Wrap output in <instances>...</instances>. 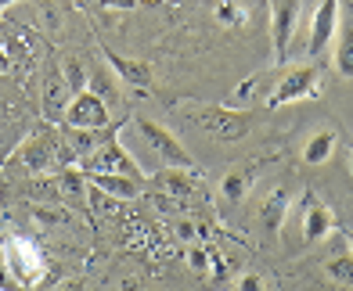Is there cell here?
<instances>
[{
	"label": "cell",
	"mask_w": 353,
	"mask_h": 291,
	"mask_svg": "<svg viewBox=\"0 0 353 291\" xmlns=\"http://www.w3.org/2000/svg\"><path fill=\"white\" fill-rule=\"evenodd\" d=\"M4 263H8V273L14 277V284H19L22 291L37 288L47 277V259H43L40 245H33V241L22 237V234L4 237Z\"/></svg>",
	"instance_id": "6da1fadb"
},
{
	"label": "cell",
	"mask_w": 353,
	"mask_h": 291,
	"mask_svg": "<svg viewBox=\"0 0 353 291\" xmlns=\"http://www.w3.org/2000/svg\"><path fill=\"white\" fill-rule=\"evenodd\" d=\"M191 122L202 126L210 137L216 140H242L252 126V111H238V108H223V105H205L191 111Z\"/></svg>",
	"instance_id": "7a4b0ae2"
},
{
	"label": "cell",
	"mask_w": 353,
	"mask_h": 291,
	"mask_svg": "<svg viewBox=\"0 0 353 291\" xmlns=\"http://www.w3.org/2000/svg\"><path fill=\"white\" fill-rule=\"evenodd\" d=\"M321 87H325V69H321V65H299V69H292L274 87V94L267 97V108H285V105H296V101H310V97L321 94Z\"/></svg>",
	"instance_id": "3957f363"
},
{
	"label": "cell",
	"mask_w": 353,
	"mask_h": 291,
	"mask_svg": "<svg viewBox=\"0 0 353 291\" xmlns=\"http://www.w3.org/2000/svg\"><path fill=\"white\" fill-rule=\"evenodd\" d=\"M270 4V40H274V65H285L292 54V40L299 29L303 0H267Z\"/></svg>",
	"instance_id": "277c9868"
},
{
	"label": "cell",
	"mask_w": 353,
	"mask_h": 291,
	"mask_svg": "<svg viewBox=\"0 0 353 291\" xmlns=\"http://www.w3.org/2000/svg\"><path fill=\"white\" fill-rule=\"evenodd\" d=\"M134 126H137V133L144 137V144L166 162V166H173V169H195V158L188 155V148L181 140H176L166 126H159V122H152V119H144V116H137L134 119Z\"/></svg>",
	"instance_id": "5b68a950"
},
{
	"label": "cell",
	"mask_w": 353,
	"mask_h": 291,
	"mask_svg": "<svg viewBox=\"0 0 353 291\" xmlns=\"http://www.w3.org/2000/svg\"><path fill=\"white\" fill-rule=\"evenodd\" d=\"M65 129H90V133H101V129L112 122V111H108V101L101 94H94L90 87L83 94H76L69 108H65Z\"/></svg>",
	"instance_id": "8992f818"
},
{
	"label": "cell",
	"mask_w": 353,
	"mask_h": 291,
	"mask_svg": "<svg viewBox=\"0 0 353 291\" xmlns=\"http://www.w3.org/2000/svg\"><path fill=\"white\" fill-rule=\"evenodd\" d=\"M83 173H119V176H134V180H144L137 162L130 158V151L123 148L119 140H105L98 151H90L83 158Z\"/></svg>",
	"instance_id": "52a82bcc"
},
{
	"label": "cell",
	"mask_w": 353,
	"mask_h": 291,
	"mask_svg": "<svg viewBox=\"0 0 353 291\" xmlns=\"http://www.w3.org/2000/svg\"><path fill=\"white\" fill-rule=\"evenodd\" d=\"M335 32H339V0H321V8L314 11V22H310L307 54L321 58L335 43Z\"/></svg>",
	"instance_id": "ba28073f"
},
{
	"label": "cell",
	"mask_w": 353,
	"mask_h": 291,
	"mask_svg": "<svg viewBox=\"0 0 353 291\" xmlns=\"http://www.w3.org/2000/svg\"><path fill=\"white\" fill-rule=\"evenodd\" d=\"M54 158H58V148H54V140H51V137H43V133H33L29 140H22V144H19V151L11 155L14 166H26L29 173L51 169V166H54Z\"/></svg>",
	"instance_id": "9c48e42d"
},
{
	"label": "cell",
	"mask_w": 353,
	"mask_h": 291,
	"mask_svg": "<svg viewBox=\"0 0 353 291\" xmlns=\"http://www.w3.org/2000/svg\"><path fill=\"white\" fill-rule=\"evenodd\" d=\"M72 101V90L61 76V65H51L47 69V79H43V116L47 122H61L65 119V108Z\"/></svg>",
	"instance_id": "30bf717a"
},
{
	"label": "cell",
	"mask_w": 353,
	"mask_h": 291,
	"mask_svg": "<svg viewBox=\"0 0 353 291\" xmlns=\"http://www.w3.org/2000/svg\"><path fill=\"white\" fill-rule=\"evenodd\" d=\"M332 230H335V213L325 202L307 194V202H303V241L314 245V241H325Z\"/></svg>",
	"instance_id": "8fae6325"
},
{
	"label": "cell",
	"mask_w": 353,
	"mask_h": 291,
	"mask_svg": "<svg viewBox=\"0 0 353 291\" xmlns=\"http://www.w3.org/2000/svg\"><path fill=\"white\" fill-rule=\"evenodd\" d=\"M105 61L112 65V72H116L126 87L134 90H152V65L148 61H137V58H123L116 51H108V47H101Z\"/></svg>",
	"instance_id": "7c38bea8"
},
{
	"label": "cell",
	"mask_w": 353,
	"mask_h": 291,
	"mask_svg": "<svg viewBox=\"0 0 353 291\" xmlns=\"http://www.w3.org/2000/svg\"><path fill=\"white\" fill-rule=\"evenodd\" d=\"M90 187L105 191L108 198H119V202H130L141 194V180H134V176H119V173H87Z\"/></svg>",
	"instance_id": "4fadbf2b"
},
{
	"label": "cell",
	"mask_w": 353,
	"mask_h": 291,
	"mask_svg": "<svg viewBox=\"0 0 353 291\" xmlns=\"http://www.w3.org/2000/svg\"><path fill=\"white\" fill-rule=\"evenodd\" d=\"M288 208H292V198H288L285 187H274V191L267 194V198H263V208H260V223H263L267 234H278V230H281Z\"/></svg>",
	"instance_id": "5bb4252c"
},
{
	"label": "cell",
	"mask_w": 353,
	"mask_h": 291,
	"mask_svg": "<svg viewBox=\"0 0 353 291\" xmlns=\"http://www.w3.org/2000/svg\"><path fill=\"white\" fill-rule=\"evenodd\" d=\"M332 65L343 79H353V22L339 25L335 32V43H332Z\"/></svg>",
	"instance_id": "9a60e30c"
},
{
	"label": "cell",
	"mask_w": 353,
	"mask_h": 291,
	"mask_svg": "<svg viewBox=\"0 0 353 291\" xmlns=\"http://www.w3.org/2000/svg\"><path fill=\"white\" fill-rule=\"evenodd\" d=\"M335 151V133L332 129H317V133L303 144V162L307 166H321V162H328Z\"/></svg>",
	"instance_id": "2e32d148"
},
{
	"label": "cell",
	"mask_w": 353,
	"mask_h": 291,
	"mask_svg": "<svg viewBox=\"0 0 353 291\" xmlns=\"http://www.w3.org/2000/svg\"><path fill=\"white\" fill-rule=\"evenodd\" d=\"M252 187V169H231L228 176L220 180V194L228 202H242Z\"/></svg>",
	"instance_id": "e0dca14e"
},
{
	"label": "cell",
	"mask_w": 353,
	"mask_h": 291,
	"mask_svg": "<svg viewBox=\"0 0 353 291\" xmlns=\"http://www.w3.org/2000/svg\"><path fill=\"white\" fill-rule=\"evenodd\" d=\"M159 184H163L170 194H191L195 191V180H191V169H166L163 176H159Z\"/></svg>",
	"instance_id": "ac0fdd59"
},
{
	"label": "cell",
	"mask_w": 353,
	"mask_h": 291,
	"mask_svg": "<svg viewBox=\"0 0 353 291\" xmlns=\"http://www.w3.org/2000/svg\"><path fill=\"white\" fill-rule=\"evenodd\" d=\"M325 273H328V277H332L335 284L353 288V252H350V255H335V259H328Z\"/></svg>",
	"instance_id": "d6986e66"
},
{
	"label": "cell",
	"mask_w": 353,
	"mask_h": 291,
	"mask_svg": "<svg viewBox=\"0 0 353 291\" xmlns=\"http://www.w3.org/2000/svg\"><path fill=\"white\" fill-rule=\"evenodd\" d=\"M61 76H65V83H69L72 97L87 90V76H83V65H79L76 58H65V61H61Z\"/></svg>",
	"instance_id": "ffe728a7"
},
{
	"label": "cell",
	"mask_w": 353,
	"mask_h": 291,
	"mask_svg": "<svg viewBox=\"0 0 353 291\" xmlns=\"http://www.w3.org/2000/svg\"><path fill=\"white\" fill-rule=\"evenodd\" d=\"M0 291H22L14 284V277L8 273V263H4V237H0Z\"/></svg>",
	"instance_id": "44dd1931"
},
{
	"label": "cell",
	"mask_w": 353,
	"mask_h": 291,
	"mask_svg": "<svg viewBox=\"0 0 353 291\" xmlns=\"http://www.w3.org/2000/svg\"><path fill=\"white\" fill-rule=\"evenodd\" d=\"M216 19H220L223 25H231V22H242V19H245V11L238 8V4H220V11H216Z\"/></svg>",
	"instance_id": "7402d4cb"
},
{
	"label": "cell",
	"mask_w": 353,
	"mask_h": 291,
	"mask_svg": "<svg viewBox=\"0 0 353 291\" xmlns=\"http://www.w3.org/2000/svg\"><path fill=\"white\" fill-rule=\"evenodd\" d=\"M238 291H267V284H263L260 273H242V281H238Z\"/></svg>",
	"instance_id": "603a6c76"
},
{
	"label": "cell",
	"mask_w": 353,
	"mask_h": 291,
	"mask_svg": "<svg viewBox=\"0 0 353 291\" xmlns=\"http://www.w3.org/2000/svg\"><path fill=\"white\" fill-rule=\"evenodd\" d=\"M94 4H101V8H108V11H134L141 0H94Z\"/></svg>",
	"instance_id": "cb8c5ba5"
},
{
	"label": "cell",
	"mask_w": 353,
	"mask_h": 291,
	"mask_svg": "<svg viewBox=\"0 0 353 291\" xmlns=\"http://www.w3.org/2000/svg\"><path fill=\"white\" fill-rule=\"evenodd\" d=\"M191 263H195V270H205V263H210V255H202V252H191Z\"/></svg>",
	"instance_id": "d4e9b609"
},
{
	"label": "cell",
	"mask_w": 353,
	"mask_h": 291,
	"mask_svg": "<svg viewBox=\"0 0 353 291\" xmlns=\"http://www.w3.org/2000/svg\"><path fill=\"white\" fill-rule=\"evenodd\" d=\"M11 4H19V0H0V11H4V8H11Z\"/></svg>",
	"instance_id": "484cf974"
},
{
	"label": "cell",
	"mask_w": 353,
	"mask_h": 291,
	"mask_svg": "<svg viewBox=\"0 0 353 291\" xmlns=\"http://www.w3.org/2000/svg\"><path fill=\"white\" fill-rule=\"evenodd\" d=\"M350 252H353V234H350Z\"/></svg>",
	"instance_id": "4316f807"
}]
</instances>
